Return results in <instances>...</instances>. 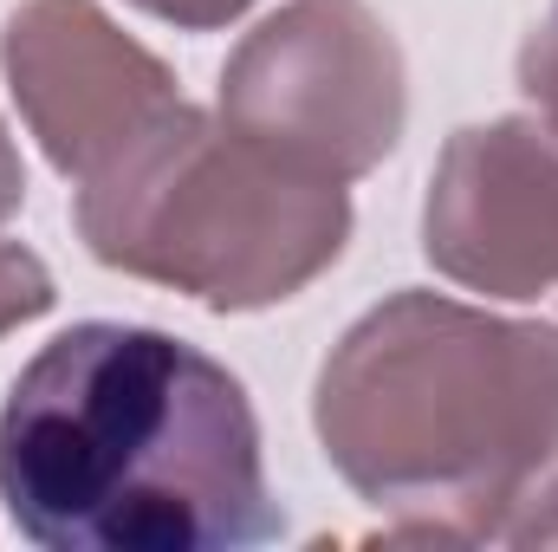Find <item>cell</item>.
I'll use <instances>...</instances> for the list:
<instances>
[{"instance_id": "6da1fadb", "label": "cell", "mask_w": 558, "mask_h": 552, "mask_svg": "<svg viewBox=\"0 0 558 552\" xmlns=\"http://www.w3.org/2000/svg\"><path fill=\"white\" fill-rule=\"evenodd\" d=\"M0 501L46 552H234L279 533L234 371L156 325H72L7 391Z\"/></svg>"}, {"instance_id": "7a4b0ae2", "label": "cell", "mask_w": 558, "mask_h": 552, "mask_svg": "<svg viewBox=\"0 0 558 552\" xmlns=\"http://www.w3.org/2000/svg\"><path fill=\"white\" fill-rule=\"evenodd\" d=\"M318 442L390 540H558V332L397 292L325 358Z\"/></svg>"}, {"instance_id": "3957f363", "label": "cell", "mask_w": 558, "mask_h": 552, "mask_svg": "<svg viewBox=\"0 0 558 552\" xmlns=\"http://www.w3.org/2000/svg\"><path fill=\"white\" fill-rule=\"evenodd\" d=\"M72 221L105 267L162 279L215 312H254L344 254L351 202L344 182L260 149L228 118L169 105L78 182Z\"/></svg>"}, {"instance_id": "277c9868", "label": "cell", "mask_w": 558, "mask_h": 552, "mask_svg": "<svg viewBox=\"0 0 558 552\" xmlns=\"http://www.w3.org/2000/svg\"><path fill=\"white\" fill-rule=\"evenodd\" d=\"M403 52L364 0H292L221 72V118L286 163L351 182L403 137Z\"/></svg>"}, {"instance_id": "5b68a950", "label": "cell", "mask_w": 558, "mask_h": 552, "mask_svg": "<svg viewBox=\"0 0 558 552\" xmlns=\"http://www.w3.org/2000/svg\"><path fill=\"white\" fill-rule=\"evenodd\" d=\"M0 65L33 137L72 182L182 105L162 59L118 33L92 0H26L0 33Z\"/></svg>"}, {"instance_id": "8992f818", "label": "cell", "mask_w": 558, "mask_h": 552, "mask_svg": "<svg viewBox=\"0 0 558 552\" xmlns=\"http://www.w3.org/2000/svg\"><path fill=\"white\" fill-rule=\"evenodd\" d=\"M422 248L448 279L494 299L558 286V137L539 118L454 131L422 208Z\"/></svg>"}, {"instance_id": "52a82bcc", "label": "cell", "mask_w": 558, "mask_h": 552, "mask_svg": "<svg viewBox=\"0 0 558 552\" xmlns=\"http://www.w3.org/2000/svg\"><path fill=\"white\" fill-rule=\"evenodd\" d=\"M52 305V274L39 267V254H26L20 241H0V332L39 319Z\"/></svg>"}, {"instance_id": "ba28073f", "label": "cell", "mask_w": 558, "mask_h": 552, "mask_svg": "<svg viewBox=\"0 0 558 552\" xmlns=\"http://www.w3.org/2000/svg\"><path fill=\"white\" fill-rule=\"evenodd\" d=\"M520 92L533 98V111H539V124L558 137V0L546 7V20L526 33V46H520Z\"/></svg>"}, {"instance_id": "9c48e42d", "label": "cell", "mask_w": 558, "mask_h": 552, "mask_svg": "<svg viewBox=\"0 0 558 552\" xmlns=\"http://www.w3.org/2000/svg\"><path fill=\"white\" fill-rule=\"evenodd\" d=\"M143 13H156V20H169V26H189V33H208V26H228V20H241L254 0H137Z\"/></svg>"}, {"instance_id": "30bf717a", "label": "cell", "mask_w": 558, "mask_h": 552, "mask_svg": "<svg viewBox=\"0 0 558 552\" xmlns=\"http://www.w3.org/2000/svg\"><path fill=\"white\" fill-rule=\"evenodd\" d=\"M20 202H26V169H20V149L7 137V124H0V221H7Z\"/></svg>"}]
</instances>
